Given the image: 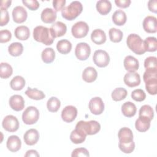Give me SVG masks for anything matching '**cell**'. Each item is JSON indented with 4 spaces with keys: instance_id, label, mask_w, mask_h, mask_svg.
<instances>
[{
    "instance_id": "1",
    "label": "cell",
    "mask_w": 157,
    "mask_h": 157,
    "mask_svg": "<svg viewBox=\"0 0 157 157\" xmlns=\"http://www.w3.org/2000/svg\"><path fill=\"white\" fill-rule=\"evenodd\" d=\"M119 139L118 147L124 153H131L135 148V143L133 141V133L129 128H121L118 133Z\"/></svg>"
},
{
    "instance_id": "2",
    "label": "cell",
    "mask_w": 157,
    "mask_h": 157,
    "mask_svg": "<svg viewBox=\"0 0 157 157\" xmlns=\"http://www.w3.org/2000/svg\"><path fill=\"white\" fill-rule=\"evenodd\" d=\"M33 37L37 42L45 45H52L55 39L50 28L43 26H37L34 29Z\"/></svg>"
},
{
    "instance_id": "3",
    "label": "cell",
    "mask_w": 157,
    "mask_h": 157,
    "mask_svg": "<svg viewBox=\"0 0 157 157\" xmlns=\"http://www.w3.org/2000/svg\"><path fill=\"white\" fill-rule=\"evenodd\" d=\"M82 10L83 6L82 3L79 1H74L62 9L61 15L66 20L72 21L76 18L82 12Z\"/></svg>"
},
{
    "instance_id": "4",
    "label": "cell",
    "mask_w": 157,
    "mask_h": 157,
    "mask_svg": "<svg viewBox=\"0 0 157 157\" xmlns=\"http://www.w3.org/2000/svg\"><path fill=\"white\" fill-rule=\"evenodd\" d=\"M126 44L129 48L136 55H140L146 52L144 45V40L136 34H131L128 36Z\"/></svg>"
},
{
    "instance_id": "5",
    "label": "cell",
    "mask_w": 157,
    "mask_h": 157,
    "mask_svg": "<svg viewBox=\"0 0 157 157\" xmlns=\"http://www.w3.org/2000/svg\"><path fill=\"white\" fill-rule=\"evenodd\" d=\"M75 128L82 129L86 135H94L100 131L101 125L96 120H90L88 121L81 120L76 124Z\"/></svg>"
},
{
    "instance_id": "6",
    "label": "cell",
    "mask_w": 157,
    "mask_h": 157,
    "mask_svg": "<svg viewBox=\"0 0 157 157\" xmlns=\"http://www.w3.org/2000/svg\"><path fill=\"white\" fill-rule=\"evenodd\" d=\"M39 118V112L34 106L28 107L22 114V120L26 124H33Z\"/></svg>"
},
{
    "instance_id": "7",
    "label": "cell",
    "mask_w": 157,
    "mask_h": 157,
    "mask_svg": "<svg viewBox=\"0 0 157 157\" xmlns=\"http://www.w3.org/2000/svg\"><path fill=\"white\" fill-rule=\"evenodd\" d=\"M94 63L99 67H105L110 62V56L108 53L103 50H97L93 56Z\"/></svg>"
},
{
    "instance_id": "8",
    "label": "cell",
    "mask_w": 157,
    "mask_h": 157,
    "mask_svg": "<svg viewBox=\"0 0 157 157\" xmlns=\"http://www.w3.org/2000/svg\"><path fill=\"white\" fill-rule=\"evenodd\" d=\"M89 31L88 25L83 21H80L75 23L71 28L72 36L77 39L85 37Z\"/></svg>"
},
{
    "instance_id": "9",
    "label": "cell",
    "mask_w": 157,
    "mask_h": 157,
    "mask_svg": "<svg viewBox=\"0 0 157 157\" xmlns=\"http://www.w3.org/2000/svg\"><path fill=\"white\" fill-rule=\"evenodd\" d=\"M91 53L90 46L86 42H80L77 44L75 49V55L80 61L86 60Z\"/></svg>"
},
{
    "instance_id": "10",
    "label": "cell",
    "mask_w": 157,
    "mask_h": 157,
    "mask_svg": "<svg viewBox=\"0 0 157 157\" xmlns=\"http://www.w3.org/2000/svg\"><path fill=\"white\" fill-rule=\"evenodd\" d=\"M2 126L6 131L13 132L18 129L19 121L15 116L9 115L4 118L2 122Z\"/></svg>"
},
{
    "instance_id": "11",
    "label": "cell",
    "mask_w": 157,
    "mask_h": 157,
    "mask_svg": "<svg viewBox=\"0 0 157 157\" xmlns=\"http://www.w3.org/2000/svg\"><path fill=\"white\" fill-rule=\"evenodd\" d=\"M88 107L90 112L96 115L101 114L104 110V104L100 97H94L91 99Z\"/></svg>"
},
{
    "instance_id": "12",
    "label": "cell",
    "mask_w": 157,
    "mask_h": 157,
    "mask_svg": "<svg viewBox=\"0 0 157 157\" xmlns=\"http://www.w3.org/2000/svg\"><path fill=\"white\" fill-rule=\"evenodd\" d=\"M77 115V109L75 106L67 105L61 112L62 120L66 123L73 121Z\"/></svg>"
},
{
    "instance_id": "13",
    "label": "cell",
    "mask_w": 157,
    "mask_h": 157,
    "mask_svg": "<svg viewBox=\"0 0 157 157\" xmlns=\"http://www.w3.org/2000/svg\"><path fill=\"white\" fill-rule=\"evenodd\" d=\"M12 14L13 21L17 23H22L25 22L28 17V13L26 9L21 6L15 7L13 9Z\"/></svg>"
},
{
    "instance_id": "14",
    "label": "cell",
    "mask_w": 157,
    "mask_h": 157,
    "mask_svg": "<svg viewBox=\"0 0 157 157\" xmlns=\"http://www.w3.org/2000/svg\"><path fill=\"white\" fill-rule=\"evenodd\" d=\"M124 83L129 87H135L140 85V77L136 72H128L123 78Z\"/></svg>"
},
{
    "instance_id": "15",
    "label": "cell",
    "mask_w": 157,
    "mask_h": 157,
    "mask_svg": "<svg viewBox=\"0 0 157 157\" xmlns=\"http://www.w3.org/2000/svg\"><path fill=\"white\" fill-rule=\"evenodd\" d=\"M143 28L148 33H155L157 31V19L154 16H147L143 21Z\"/></svg>"
},
{
    "instance_id": "16",
    "label": "cell",
    "mask_w": 157,
    "mask_h": 157,
    "mask_svg": "<svg viewBox=\"0 0 157 157\" xmlns=\"http://www.w3.org/2000/svg\"><path fill=\"white\" fill-rule=\"evenodd\" d=\"M9 105L15 111H21L25 107V101L23 98L19 94L12 96L9 101Z\"/></svg>"
},
{
    "instance_id": "17",
    "label": "cell",
    "mask_w": 157,
    "mask_h": 157,
    "mask_svg": "<svg viewBox=\"0 0 157 157\" xmlns=\"http://www.w3.org/2000/svg\"><path fill=\"white\" fill-rule=\"evenodd\" d=\"M23 139L26 145H34L39 140V133L38 131L36 129H29L25 133L23 136Z\"/></svg>"
},
{
    "instance_id": "18",
    "label": "cell",
    "mask_w": 157,
    "mask_h": 157,
    "mask_svg": "<svg viewBox=\"0 0 157 157\" xmlns=\"http://www.w3.org/2000/svg\"><path fill=\"white\" fill-rule=\"evenodd\" d=\"M124 69L128 72H136L139 67V63L135 57L128 55L125 57L123 61Z\"/></svg>"
},
{
    "instance_id": "19",
    "label": "cell",
    "mask_w": 157,
    "mask_h": 157,
    "mask_svg": "<svg viewBox=\"0 0 157 157\" xmlns=\"http://www.w3.org/2000/svg\"><path fill=\"white\" fill-rule=\"evenodd\" d=\"M6 146L7 149L11 152L18 151L21 146V142L20 139L15 135L10 136L8 137Z\"/></svg>"
},
{
    "instance_id": "20",
    "label": "cell",
    "mask_w": 157,
    "mask_h": 157,
    "mask_svg": "<svg viewBox=\"0 0 157 157\" xmlns=\"http://www.w3.org/2000/svg\"><path fill=\"white\" fill-rule=\"evenodd\" d=\"M56 12L51 8L44 9L40 14V18L45 23H52L56 19Z\"/></svg>"
},
{
    "instance_id": "21",
    "label": "cell",
    "mask_w": 157,
    "mask_h": 157,
    "mask_svg": "<svg viewBox=\"0 0 157 157\" xmlns=\"http://www.w3.org/2000/svg\"><path fill=\"white\" fill-rule=\"evenodd\" d=\"M151 120L147 117L143 116H139V118L136 120L135 127L139 132H146L150 127Z\"/></svg>"
},
{
    "instance_id": "22",
    "label": "cell",
    "mask_w": 157,
    "mask_h": 157,
    "mask_svg": "<svg viewBox=\"0 0 157 157\" xmlns=\"http://www.w3.org/2000/svg\"><path fill=\"white\" fill-rule=\"evenodd\" d=\"M50 29L55 38L64 36L67 31L66 25L61 21H56L50 27Z\"/></svg>"
},
{
    "instance_id": "23",
    "label": "cell",
    "mask_w": 157,
    "mask_h": 157,
    "mask_svg": "<svg viewBox=\"0 0 157 157\" xmlns=\"http://www.w3.org/2000/svg\"><path fill=\"white\" fill-rule=\"evenodd\" d=\"M98 77V72L95 68L91 66L86 67L82 73L83 80L87 83H91L95 81Z\"/></svg>"
},
{
    "instance_id": "24",
    "label": "cell",
    "mask_w": 157,
    "mask_h": 157,
    "mask_svg": "<svg viewBox=\"0 0 157 157\" xmlns=\"http://www.w3.org/2000/svg\"><path fill=\"white\" fill-rule=\"evenodd\" d=\"M86 136V134L83 131L75 128L71 132L70 134V139L74 144H82L85 140Z\"/></svg>"
},
{
    "instance_id": "25",
    "label": "cell",
    "mask_w": 157,
    "mask_h": 157,
    "mask_svg": "<svg viewBox=\"0 0 157 157\" xmlns=\"http://www.w3.org/2000/svg\"><path fill=\"white\" fill-rule=\"evenodd\" d=\"M91 39L94 44L101 45L106 41V34L103 30L101 29H96L91 33Z\"/></svg>"
},
{
    "instance_id": "26",
    "label": "cell",
    "mask_w": 157,
    "mask_h": 157,
    "mask_svg": "<svg viewBox=\"0 0 157 157\" xmlns=\"http://www.w3.org/2000/svg\"><path fill=\"white\" fill-rule=\"evenodd\" d=\"M15 36L17 39L21 40H27L30 36V31L26 26L21 25L17 27L14 31Z\"/></svg>"
},
{
    "instance_id": "27",
    "label": "cell",
    "mask_w": 157,
    "mask_h": 157,
    "mask_svg": "<svg viewBox=\"0 0 157 157\" xmlns=\"http://www.w3.org/2000/svg\"><path fill=\"white\" fill-rule=\"evenodd\" d=\"M96 7L100 14L105 15L110 12L112 9V4L107 0H100L96 2Z\"/></svg>"
},
{
    "instance_id": "28",
    "label": "cell",
    "mask_w": 157,
    "mask_h": 157,
    "mask_svg": "<svg viewBox=\"0 0 157 157\" xmlns=\"http://www.w3.org/2000/svg\"><path fill=\"white\" fill-rule=\"evenodd\" d=\"M121 112L125 117L130 118L134 117L136 115L137 108L134 103L130 101H128L122 105Z\"/></svg>"
},
{
    "instance_id": "29",
    "label": "cell",
    "mask_w": 157,
    "mask_h": 157,
    "mask_svg": "<svg viewBox=\"0 0 157 157\" xmlns=\"http://www.w3.org/2000/svg\"><path fill=\"white\" fill-rule=\"evenodd\" d=\"M112 21L117 26H122L125 24L127 20L126 13L123 10H117L112 16Z\"/></svg>"
},
{
    "instance_id": "30",
    "label": "cell",
    "mask_w": 157,
    "mask_h": 157,
    "mask_svg": "<svg viewBox=\"0 0 157 157\" xmlns=\"http://www.w3.org/2000/svg\"><path fill=\"white\" fill-rule=\"evenodd\" d=\"M56 48L60 53L66 55L71 51L72 44L68 40L62 39L57 42Z\"/></svg>"
},
{
    "instance_id": "31",
    "label": "cell",
    "mask_w": 157,
    "mask_h": 157,
    "mask_svg": "<svg viewBox=\"0 0 157 157\" xmlns=\"http://www.w3.org/2000/svg\"><path fill=\"white\" fill-rule=\"evenodd\" d=\"M10 88L15 91H20L22 90L25 86V78L20 76H15L10 82Z\"/></svg>"
},
{
    "instance_id": "32",
    "label": "cell",
    "mask_w": 157,
    "mask_h": 157,
    "mask_svg": "<svg viewBox=\"0 0 157 157\" xmlns=\"http://www.w3.org/2000/svg\"><path fill=\"white\" fill-rule=\"evenodd\" d=\"M41 58L44 63H51L55 58V52L52 48H45L41 53Z\"/></svg>"
},
{
    "instance_id": "33",
    "label": "cell",
    "mask_w": 157,
    "mask_h": 157,
    "mask_svg": "<svg viewBox=\"0 0 157 157\" xmlns=\"http://www.w3.org/2000/svg\"><path fill=\"white\" fill-rule=\"evenodd\" d=\"M25 94L31 99L42 100L45 97V94L42 91L39 90L37 88H31L29 87L25 91Z\"/></svg>"
},
{
    "instance_id": "34",
    "label": "cell",
    "mask_w": 157,
    "mask_h": 157,
    "mask_svg": "<svg viewBox=\"0 0 157 157\" xmlns=\"http://www.w3.org/2000/svg\"><path fill=\"white\" fill-rule=\"evenodd\" d=\"M8 52L12 56H18L23 52V46L20 42H13L9 45Z\"/></svg>"
},
{
    "instance_id": "35",
    "label": "cell",
    "mask_w": 157,
    "mask_h": 157,
    "mask_svg": "<svg viewBox=\"0 0 157 157\" xmlns=\"http://www.w3.org/2000/svg\"><path fill=\"white\" fill-rule=\"evenodd\" d=\"M144 45L146 52H154L157 50V41L155 37H148L144 41Z\"/></svg>"
},
{
    "instance_id": "36",
    "label": "cell",
    "mask_w": 157,
    "mask_h": 157,
    "mask_svg": "<svg viewBox=\"0 0 157 157\" xmlns=\"http://www.w3.org/2000/svg\"><path fill=\"white\" fill-rule=\"evenodd\" d=\"M128 94L127 91L124 88H117L113 90L111 96L113 101H120L125 99Z\"/></svg>"
},
{
    "instance_id": "37",
    "label": "cell",
    "mask_w": 157,
    "mask_h": 157,
    "mask_svg": "<svg viewBox=\"0 0 157 157\" xmlns=\"http://www.w3.org/2000/svg\"><path fill=\"white\" fill-rule=\"evenodd\" d=\"M61 106L60 101L56 97H51L47 101V107L50 112H56Z\"/></svg>"
},
{
    "instance_id": "38",
    "label": "cell",
    "mask_w": 157,
    "mask_h": 157,
    "mask_svg": "<svg viewBox=\"0 0 157 157\" xmlns=\"http://www.w3.org/2000/svg\"><path fill=\"white\" fill-rule=\"evenodd\" d=\"M13 72L12 66L7 63H1L0 65V77L1 78H8Z\"/></svg>"
},
{
    "instance_id": "39",
    "label": "cell",
    "mask_w": 157,
    "mask_h": 157,
    "mask_svg": "<svg viewBox=\"0 0 157 157\" xmlns=\"http://www.w3.org/2000/svg\"><path fill=\"white\" fill-rule=\"evenodd\" d=\"M109 35L110 40L112 42L114 43H117L121 41L123 34L121 30L115 28H112L109 29Z\"/></svg>"
},
{
    "instance_id": "40",
    "label": "cell",
    "mask_w": 157,
    "mask_h": 157,
    "mask_svg": "<svg viewBox=\"0 0 157 157\" xmlns=\"http://www.w3.org/2000/svg\"><path fill=\"white\" fill-rule=\"evenodd\" d=\"M139 116L145 117L152 120L154 117V110L150 105H144L139 109Z\"/></svg>"
},
{
    "instance_id": "41",
    "label": "cell",
    "mask_w": 157,
    "mask_h": 157,
    "mask_svg": "<svg viewBox=\"0 0 157 157\" xmlns=\"http://www.w3.org/2000/svg\"><path fill=\"white\" fill-rule=\"evenodd\" d=\"M146 70H157V58L155 56H148L144 61Z\"/></svg>"
},
{
    "instance_id": "42",
    "label": "cell",
    "mask_w": 157,
    "mask_h": 157,
    "mask_svg": "<svg viewBox=\"0 0 157 157\" xmlns=\"http://www.w3.org/2000/svg\"><path fill=\"white\" fill-rule=\"evenodd\" d=\"M145 83L148 93L151 95H156L157 93V79L150 80Z\"/></svg>"
},
{
    "instance_id": "43",
    "label": "cell",
    "mask_w": 157,
    "mask_h": 157,
    "mask_svg": "<svg viewBox=\"0 0 157 157\" xmlns=\"http://www.w3.org/2000/svg\"><path fill=\"white\" fill-rule=\"evenodd\" d=\"M131 98L137 102H142L145 99L146 94L142 89H136L131 93Z\"/></svg>"
},
{
    "instance_id": "44",
    "label": "cell",
    "mask_w": 157,
    "mask_h": 157,
    "mask_svg": "<svg viewBox=\"0 0 157 157\" xmlns=\"http://www.w3.org/2000/svg\"><path fill=\"white\" fill-rule=\"evenodd\" d=\"M22 2L31 10H36L40 6L37 0H23Z\"/></svg>"
},
{
    "instance_id": "45",
    "label": "cell",
    "mask_w": 157,
    "mask_h": 157,
    "mask_svg": "<svg viewBox=\"0 0 157 157\" xmlns=\"http://www.w3.org/2000/svg\"><path fill=\"white\" fill-rule=\"evenodd\" d=\"M9 21V15L7 9L1 7V19H0V25L3 26L6 25Z\"/></svg>"
},
{
    "instance_id": "46",
    "label": "cell",
    "mask_w": 157,
    "mask_h": 157,
    "mask_svg": "<svg viewBox=\"0 0 157 157\" xmlns=\"http://www.w3.org/2000/svg\"><path fill=\"white\" fill-rule=\"evenodd\" d=\"M144 82L153 79H157V70H146L144 74Z\"/></svg>"
},
{
    "instance_id": "47",
    "label": "cell",
    "mask_w": 157,
    "mask_h": 157,
    "mask_svg": "<svg viewBox=\"0 0 157 157\" xmlns=\"http://www.w3.org/2000/svg\"><path fill=\"white\" fill-rule=\"evenodd\" d=\"M90 154L87 149L85 148H77L74 149L71 154L72 157L77 156H89Z\"/></svg>"
},
{
    "instance_id": "48",
    "label": "cell",
    "mask_w": 157,
    "mask_h": 157,
    "mask_svg": "<svg viewBox=\"0 0 157 157\" xmlns=\"http://www.w3.org/2000/svg\"><path fill=\"white\" fill-rule=\"evenodd\" d=\"M12 37V34L7 29L1 30L0 31V42L1 43H6L9 42Z\"/></svg>"
},
{
    "instance_id": "49",
    "label": "cell",
    "mask_w": 157,
    "mask_h": 157,
    "mask_svg": "<svg viewBox=\"0 0 157 157\" xmlns=\"http://www.w3.org/2000/svg\"><path fill=\"white\" fill-rule=\"evenodd\" d=\"M66 1L65 0H55L53 1V6L56 12L62 10L64 7Z\"/></svg>"
},
{
    "instance_id": "50",
    "label": "cell",
    "mask_w": 157,
    "mask_h": 157,
    "mask_svg": "<svg viewBox=\"0 0 157 157\" xmlns=\"http://www.w3.org/2000/svg\"><path fill=\"white\" fill-rule=\"evenodd\" d=\"M115 3L118 7L127 8L130 6L131 1L130 0H115Z\"/></svg>"
},
{
    "instance_id": "51",
    "label": "cell",
    "mask_w": 157,
    "mask_h": 157,
    "mask_svg": "<svg viewBox=\"0 0 157 157\" xmlns=\"http://www.w3.org/2000/svg\"><path fill=\"white\" fill-rule=\"evenodd\" d=\"M148 8L150 12L153 13L157 12V1L150 0L148 2Z\"/></svg>"
},
{
    "instance_id": "52",
    "label": "cell",
    "mask_w": 157,
    "mask_h": 157,
    "mask_svg": "<svg viewBox=\"0 0 157 157\" xmlns=\"http://www.w3.org/2000/svg\"><path fill=\"white\" fill-rule=\"evenodd\" d=\"M25 157H28V156H39V154L38 153V152L35 150H29L26 151V154L25 155Z\"/></svg>"
},
{
    "instance_id": "53",
    "label": "cell",
    "mask_w": 157,
    "mask_h": 157,
    "mask_svg": "<svg viewBox=\"0 0 157 157\" xmlns=\"http://www.w3.org/2000/svg\"><path fill=\"white\" fill-rule=\"evenodd\" d=\"M11 2H12V1H9V0L2 1L1 3V7H2V8H4V9H7L10 6Z\"/></svg>"
}]
</instances>
